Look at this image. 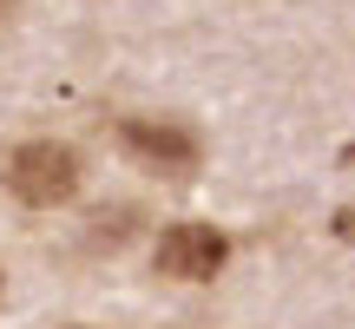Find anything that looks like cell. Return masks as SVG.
I'll return each mask as SVG.
<instances>
[{
	"instance_id": "1",
	"label": "cell",
	"mask_w": 355,
	"mask_h": 329,
	"mask_svg": "<svg viewBox=\"0 0 355 329\" xmlns=\"http://www.w3.org/2000/svg\"><path fill=\"white\" fill-rule=\"evenodd\" d=\"M7 191L20 204H66L79 191V158L73 145H53V139H33L7 158Z\"/></svg>"
},
{
	"instance_id": "2",
	"label": "cell",
	"mask_w": 355,
	"mask_h": 329,
	"mask_svg": "<svg viewBox=\"0 0 355 329\" xmlns=\"http://www.w3.org/2000/svg\"><path fill=\"white\" fill-rule=\"evenodd\" d=\"M125 152L145 158L165 178H191L198 158H204V145H198V132L178 126V119H125Z\"/></svg>"
},
{
	"instance_id": "3",
	"label": "cell",
	"mask_w": 355,
	"mask_h": 329,
	"mask_svg": "<svg viewBox=\"0 0 355 329\" xmlns=\"http://www.w3.org/2000/svg\"><path fill=\"white\" fill-rule=\"evenodd\" d=\"M224 257H230V244H224L217 224H171L165 237H158L152 264L165 270V277H178V283H204V277L224 270Z\"/></svg>"
}]
</instances>
